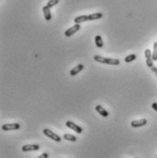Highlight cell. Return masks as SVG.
I'll list each match as a JSON object with an SVG mask.
<instances>
[{
  "instance_id": "7c38bea8",
  "label": "cell",
  "mask_w": 157,
  "mask_h": 158,
  "mask_svg": "<svg viewBox=\"0 0 157 158\" xmlns=\"http://www.w3.org/2000/svg\"><path fill=\"white\" fill-rule=\"evenodd\" d=\"M86 21H89V18H88V16H86V15L79 16V17L75 18V19H74L75 24H80V23H82V22H86Z\"/></svg>"
},
{
  "instance_id": "6da1fadb",
  "label": "cell",
  "mask_w": 157,
  "mask_h": 158,
  "mask_svg": "<svg viewBox=\"0 0 157 158\" xmlns=\"http://www.w3.org/2000/svg\"><path fill=\"white\" fill-rule=\"evenodd\" d=\"M43 133H44L46 136H47L49 138L52 139V140L55 141V142L60 143V141H61V137L58 136V135H56L55 132H53L50 131V129H44V130H43Z\"/></svg>"
},
{
  "instance_id": "3957f363",
  "label": "cell",
  "mask_w": 157,
  "mask_h": 158,
  "mask_svg": "<svg viewBox=\"0 0 157 158\" xmlns=\"http://www.w3.org/2000/svg\"><path fill=\"white\" fill-rule=\"evenodd\" d=\"M144 55H145V58H146V65L152 69L153 67V57H152V52L149 48L144 50Z\"/></svg>"
},
{
  "instance_id": "ac0fdd59",
  "label": "cell",
  "mask_w": 157,
  "mask_h": 158,
  "mask_svg": "<svg viewBox=\"0 0 157 158\" xmlns=\"http://www.w3.org/2000/svg\"><path fill=\"white\" fill-rule=\"evenodd\" d=\"M58 2H59V0H49V2L47 3V6L51 8L52 7H54V6L58 5Z\"/></svg>"
},
{
  "instance_id": "30bf717a",
  "label": "cell",
  "mask_w": 157,
  "mask_h": 158,
  "mask_svg": "<svg viewBox=\"0 0 157 158\" xmlns=\"http://www.w3.org/2000/svg\"><path fill=\"white\" fill-rule=\"evenodd\" d=\"M83 68H84L83 64H78L76 67H74L73 69H72L69 71V74H70L71 76L77 75L78 73H80V72L83 69Z\"/></svg>"
},
{
  "instance_id": "8fae6325",
  "label": "cell",
  "mask_w": 157,
  "mask_h": 158,
  "mask_svg": "<svg viewBox=\"0 0 157 158\" xmlns=\"http://www.w3.org/2000/svg\"><path fill=\"white\" fill-rule=\"evenodd\" d=\"M95 109H96V111H97L102 116H103L104 118H106V117H108L109 116V113L105 110V109L102 106V105H97L95 107Z\"/></svg>"
},
{
  "instance_id": "2e32d148",
  "label": "cell",
  "mask_w": 157,
  "mask_h": 158,
  "mask_svg": "<svg viewBox=\"0 0 157 158\" xmlns=\"http://www.w3.org/2000/svg\"><path fill=\"white\" fill-rule=\"evenodd\" d=\"M152 57H153V61H156L157 60V42L153 43V50L152 53Z\"/></svg>"
},
{
  "instance_id": "5b68a950",
  "label": "cell",
  "mask_w": 157,
  "mask_h": 158,
  "mask_svg": "<svg viewBox=\"0 0 157 158\" xmlns=\"http://www.w3.org/2000/svg\"><path fill=\"white\" fill-rule=\"evenodd\" d=\"M146 124H147L146 119H140L136 121H132L131 123V125L134 128H139V127H142L144 125H146Z\"/></svg>"
},
{
  "instance_id": "4fadbf2b",
  "label": "cell",
  "mask_w": 157,
  "mask_h": 158,
  "mask_svg": "<svg viewBox=\"0 0 157 158\" xmlns=\"http://www.w3.org/2000/svg\"><path fill=\"white\" fill-rule=\"evenodd\" d=\"M102 16H103L102 13H101V12H98V13H93V14L88 15V18H89V20H96V19L102 18Z\"/></svg>"
},
{
  "instance_id": "52a82bcc",
  "label": "cell",
  "mask_w": 157,
  "mask_h": 158,
  "mask_svg": "<svg viewBox=\"0 0 157 158\" xmlns=\"http://www.w3.org/2000/svg\"><path fill=\"white\" fill-rule=\"evenodd\" d=\"M40 148V146L39 144H26L23 145L22 147V151L23 152H29V151H38Z\"/></svg>"
},
{
  "instance_id": "7402d4cb",
  "label": "cell",
  "mask_w": 157,
  "mask_h": 158,
  "mask_svg": "<svg viewBox=\"0 0 157 158\" xmlns=\"http://www.w3.org/2000/svg\"><path fill=\"white\" fill-rule=\"evenodd\" d=\"M134 158H138V157H134Z\"/></svg>"
},
{
  "instance_id": "7a4b0ae2",
  "label": "cell",
  "mask_w": 157,
  "mask_h": 158,
  "mask_svg": "<svg viewBox=\"0 0 157 158\" xmlns=\"http://www.w3.org/2000/svg\"><path fill=\"white\" fill-rule=\"evenodd\" d=\"M80 29V24H75L74 26H72L71 28L68 29L65 31L64 35L66 36V37H68V38H69V37H71L72 35L75 34L76 32H78Z\"/></svg>"
},
{
  "instance_id": "5bb4252c",
  "label": "cell",
  "mask_w": 157,
  "mask_h": 158,
  "mask_svg": "<svg viewBox=\"0 0 157 158\" xmlns=\"http://www.w3.org/2000/svg\"><path fill=\"white\" fill-rule=\"evenodd\" d=\"M95 43H96V46L98 48H102L103 47V40L102 39V36L100 35H97L95 37Z\"/></svg>"
},
{
  "instance_id": "ffe728a7",
  "label": "cell",
  "mask_w": 157,
  "mask_h": 158,
  "mask_svg": "<svg viewBox=\"0 0 157 158\" xmlns=\"http://www.w3.org/2000/svg\"><path fill=\"white\" fill-rule=\"evenodd\" d=\"M152 107H153V110L157 113V102H153V103L152 104Z\"/></svg>"
},
{
  "instance_id": "277c9868",
  "label": "cell",
  "mask_w": 157,
  "mask_h": 158,
  "mask_svg": "<svg viewBox=\"0 0 157 158\" xmlns=\"http://www.w3.org/2000/svg\"><path fill=\"white\" fill-rule=\"evenodd\" d=\"M20 128V124H5L2 125L1 129L3 131H15V130H18Z\"/></svg>"
},
{
  "instance_id": "e0dca14e",
  "label": "cell",
  "mask_w": 157,
  "mask_h": 158,
  "mask_svg": "<svg viewBox=\"0 0 157 158\" xmlns=\"http://www.w3.org/2000/svg\"><path fill=\"white\" fill-rule=\"evenodd\" d=\"M136 59V55L135 54H130V55H128L125 59H124V61L126 62V63H130V62H131L132 60H134Z\"/></svg>"
},
{
  "instance_id": "d6986e66",
  "label": "cell",
  "mask_w": 157,
  "mask_h": 158,
  "mask_svg": "<svg viewBox=\"0 0 157 158\" xmlns=\"http://www.w3.org/2000/svg\"><path fill=\"white\" fill-rule=\"evenodd\" d=\"M49 157V154L47 153H43L40 156H39L38 158H47Z\"/></svg>"
},
{
  "instance_id": "8992f818",
  "label": "cell",
  "mask_w": 157,
  "mask_h": 158,
  "mask_svg": "<svg viewBox=\"0 0 157 158\" xmlns=\"http://www.w3.org/2000/svg\"><path fill=\"white\" fill-rule=\"evenodd\" d=\"M66 125H67V127H69V129L75 131V132H78V133H81V132H83V129H82L80 126L75 124L74 123H72V121H67V123H66Z\"/></svg>"
},
{
  "instance_id": "9a60e30c",
  "label": "cell",
  "mask_w": 157,
  "mask_h": 158,
  "mask_svg": "<svg viewBox=\"0 0 157 158\" xmlns=\"http://www.w3.org/2000/svg\"><path fill=\"white\" fill-rule=\"evenodd\" d=\"M63 139L67 140V141H70V142H76L77 141V137L72 135H69V133H66L63 136Z\"/></svg>"
},
{
  "instance_id": "9c48e42d",
  "label": "cell",
  "mask_w": 157,
  "mask_h": 158,
  "mask_svg": "<svg viewBox=\"0 0 157 158\" xmlns=\"http://www.w3.org/2000/svg\"><path fill=\"white\" fill-rule=\"evenodd\" d=\"M103 64L108 65H119L120 60L118 59H112V58H104Z\"/></svg>"
},
{
  "instance_id": "ba28073f",
  "label": "cell",
  "mask_w": 157,
  "mask_h": 158,
  "mask_svg": "<svg viewBox=\"0 0 157 158\" xmlns=\"http://www.w3.org/2000/svg\"><path fill=\"white\" fill-rule=\"evenodd\" d=\"M44 18L47 21H50L51 19V12H50V7H49L47 5L42 7Z\"/></svg>"
},
{
  "instance_id": "44dd1931",
  "label": "cell",
  "mask_w": 157,
  "mask_h": 158,
  "mask_svg": "<svg viewBox=\"0 0 157 158\" xmlns=\"http://www.w3.org/2000/svg\"><path fill=\"white\" fill-rule=\"evenodd\" d=\"M152 70H153V72H154V74L157 76V68H155V67H153V68H152Z\"/></svg>"
}]
</instances>
